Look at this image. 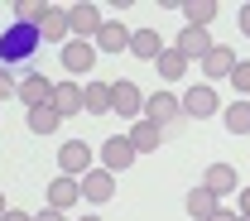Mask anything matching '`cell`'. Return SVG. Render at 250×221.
I'll return each instance as SVG.
<instances>
[{
  "label": "cell",
  "instance_id": "277c9868",
  "mask_svg": "<svg viewBox=\"0 0 250 221\" xmlns=\"http://www.w3.org/2000/svg\"><path fill=\"white\" fill-rule=\"evenodd\" d=\"M135 159L140 154H135L130 135H106V144H101V168H106V173H125Z\"/></svg>",
  "mask_w": 250,
  "mask_h": 221
},
{
  "label": "cell",
  "instance_id": "30bf717a",
  "mask_svg": "<svg viewBox=\"0 0 250 221\" xmlns=\"http://www.w3.org/2000/svg\"><path fill=\"white\" fill-rule=\"evenodd\" d=\"M48 106H53V111H58L62 121H67V116L87 111V96H82V87H77V82L67 77V82H53V101H48Z\"/></svg>",
  "mask_w": 250,
  "mask_h": 221
},
{
  "label": "cell",
  "instance_id": "8992f818",
  "mask_svg": "<svg viewBox=\"0 0 250 221\" xmlns=\"http://www.w3.org/2000/svg\"><path fill=\"white\" fill-rule=\"evenodd\" d=\"M217 92H212V82H197V87H188L183 92V116L188 121H207V116H217Z\"/></svg>",
  "mask_w": 250,
  "mask_h": 221
},
{
  "label": "cell",
  "instance_id": "7c38bea8",
  "mask_svg": "<svg viewBox=\"0 0 250 221\" xmlns=\"http://www.w3.org/2000/svg\"><path fill=\"white\" fill-rule=\"evenodd\" d=\"M77 202H82V178H67V173H62V178L48 183V207H53V212H67V207H77Z\"/></svg>",
  "mask_w": 250,
  "mask_h": 221
},
{
  "label": "cell",
  "instance_id": "ac0fdd59",
  "mask_svg": "<svg viewBox=\"0 0 250 221\" xmlns=\"http://www.w3.org/2000/svg\"><path fill=\"white\" fill-rule=\"evenodd\" d=\"M236 63H241V58H236L226 43H217V48L202 58V72H207V82H217V77H231V72H236Z\"/></svg>",
  "mask_w": 250,
  "mask_h": 221
},
{
  "label": "cell",
  "instance_id": "ba28073f",
  "mask_svg": "<svg viewBox=\"0 0 250 221\" xmlns=\"http://www.w3.org/2000/svg\"><path fill=\"white\" fill-rule=\"evenodd\" d=\"M67 24H72V39H96L106 20H101V10H96V5L82 0V5H67Z\"/></svg>",
  "mask_w": 250,
  "mask_h": 221
},
{
  "label": "cell",
  "instance_id": "d590c367",
  "mask_svg": "<svg viewBox=\"0 0 250 221\" xmlns=\"http://www.w3.org/2000/svg\"><path fill=\"white\" fill-rule=\"evenodd\" d=\"M241 221H250V217H241Z\"/></svg>",
  "mask_w": 250,
  "mask_h": 221
},
{
  "label": "cell",
  "instance_id": "f546056e",
  "mask_svg": "<svg viewBox=\"0 0 250 221\" xmlns=\"http://www.w3.org/2000/svg\"><path fill=\"white\" fill-rule=\"evenodd\" d=\"M34 221H67V212H53V207H48V212H39Z\"/></svg>",
  "mask_w": 250,
  "mask_h": 221
},
{
  "label": "cell",
  "instance_id": "8fae6325",
  "mask_svg": "<svg viewBox=\"0 0 250 221\" xmlns=\"http://www.w3.org/2000/svg\"><path fill=\"white\" fill-rule=\"evenodd\" d=\"M202 188L212 192V197H231V192H241V178H236V168H231V163H212V168H207V173H202Z\"/></svg>",
  "mask_w": 250,
  "mask_h": 221
},
{
  "label": "cell",
  "instance_id": "ffe728a7",
  "mask_svg": "<svg viewBox=\"0 0 250 221\" xmlns=\"http://www.w3.org/2000/svg\"><path fill=\"white\" fill-rule=\"evenodd\" d=\"M130 53H135L140 63H145V58H154V63H159V53H164V39H159L154 29H135V34H130Z\"/></svg>",
  "mask_w": 250,
  "mask_h": 221
},
{
  "label": "cell",
  "instance_id": "7a4b0ae2",
  "mask_svg": "<svg viewBox=\"0 0 250 221\" xmlns=\"http://www.w3.org/2000/svg\"><path fill=\"white\" fill-rule=\"evenodd\" d=\"M145 121H154L164 135H178L183 130V96H173V92L145 96Z\"/></svg>",
  "mask_w": 250,
  "mask_h": 221
},
{
  "label": "cell",
  "instance_id": "44dd1931",
  "mask_svg": "<svg viewBox=\"0 0 250 221\" xmlns=\"http://www.w3.org/2000/svg\"><path fill=\"white\" fill-rule=\"evenodd\" d=\"M183 20L192 29H207L217 20V0H183Z\"/></svg>",
  "mask_w": 250,
  "mask_h": 221
},
{
  "label": "cell",
  "instance_id": "7402d4cb",
  "mask_svg": "<svg viewBox=\"0 0 250 221\" xmlns=\"http://www.w3.org/2000/svg\"><path fill=\"white\" fill-rule=\"evenodd\" d=\"M154 67H159V77H164V82H178V77H183V72H188V58H183V53H178V48H164Z\"/></svg>",
  "mask_w": 250,
  "mask_h": 221
},
{
  "label": "cell",
  "instance_id": "6da1fadb",
  "mask_svg": "<svg viewBox=\"0 0 250 221\" xmlns=\"http://www.w3.org/2000/svg\"><path fill=\"white\" fill-rule=\"evenodd\" d=\"M39 43H43L39 24H5V29H0V67L29 63L34 53H39Z\"/></svg>",
  "mask_w": 250,
  "mask_h": 221
},
{
  "label": "cell",
  "instance_id": "484cf974",
  "mask_svg": "<svg viewBox=\"0 0 250 221\" xmlns=\"http://www.w3.org/2000/svg\"><path fill=\"white\" fill-rule=\"evenodd\" d=\"M48 5L43 0H15V24H43Z\"/></svg>",
  "mask_w": 250,
  "mask_h": 221
},
{
  "label": "cell",
  "instance_id": "3957f363",
  "mask_svg": "<svg viewBox=\"0 0 250 221\" xmlns=\"http://www.w3.org/2000/svg\"><path fill=\"white\" fill-rule=\"evenodd\" d=\"M111 111H121L125 121L135 125V121L145 116V92H140L130 77H116V82H111Z\"/></svg>",
  "mask_w": 250,
  "mask_h": 221
},
{
  "label": "cell",
  "instance_id": "9a60e30c",
  "mask_svg": "<svg viewBox=\"0 0 250 221\" xmlns=\"http://www.w3.org/2000/svg\"><path fill=\"white\" fill-rule=\"evenodd\" d=\"M92 43H96V53H125V48H130V29H125L121 20H106Z\"/></svg>",
  "mask_w": 250,
  "mask_h": 221
},
{
  "label": "cell",
  "instance_id": "603a6c76",
  "mask_svg": "<svg viewBox=\"0 0 250 221\" xmlns=\"http://www.w3.org/2000/svg\"><path fill=\"white\" fill-rule=\"evenodd\" d=\"M82 96H87V111H92V116H106V111H111V82H87Z\"/></svg>",
  "mask_w": 250,
  "mask_h": 221
},
{
  "label": "cell",
  "instance_id": "5b68a950",
  "mask_svg": "<svg viewBox=\"0 0 250 221\" xmlns=\"http://www.w3.org/2000/svg\"><path fill=\"white\" fill-rule=\"evenodd\" d=\"M58 58H62V67H67V77H82V72H92V63H96V43L92 39H67Z\"/></svg>",
  "mask_w": 250,
  "mask_h": 221
},
{
  "label": "cell",
  "instance_id": "d4e9b609",
  "mask_svg": "<svg viewBox=\"0 0 250 221\" xmlns=\"http://www.w3.org/2000/svg\"><path fill=\"white\" fill-rule=\"evenodd\" d=\"M221 121H226V130H231V135H250V101H231Z\"/></svg>",
  "mask_w": 250,
  "mask_h": 221
},
{
  "label": "cell",
  "instance_id": "5bb4252c",
  "mask_svg": "<svg viewBox=\"0 0 250 221\" xmlns=\"http://www.w3.org/2000/svg\"><path fill=\"white\" fill-rule=\"evenodd\" d=\"M173 48H178L188 63H192V58H207L217 43H212V34H207V29H192V24H188V29L178 34V43H173Z\"/></svg>",
  "mask_w": 250,
  "mask_h": 221
},
{
  "label": "cell",
  "instance_id": "d6a6232c",
  "mask_svg": "<svg viewBox=\"0 0 250 221\" xmlns=\"http://www.w3.org/2000/svg\"><path fill=\"white\" fill-rule=\"evenodd\" d=\"M241 34L250 39V5H241Z\"/></svg>",
  "mask_w": 250,
  "mask_h": 221
},
{
  "label": "cell",
  "instance_id": "e575fe53",
  "mask_svg": "<svg viewBox=\"0 0 250 221\" xmlns=\"http://www.w3.org/2000/svg\"><path fill=\"white\" fill-rule=\"evenodd\" d=\"M82 221H101V217H82Z\"/></svg>",
  "mask_w": 250,
  "mask_h": 221
},
{
  "label": "cell",
  "instance_id": "9c48e42d",
  "mask_svg": "<svg viewBox=\"0 0 250 221\" xmlns=\"http://www.w3.org/2000/svg\"><path fill=\"white\" fill-rule=\"evenodd\" d=\"M15 96L24 101V111H34V106H48V101H53V82H48L43 72H24Z\"/></svg>",
  "mask_w": 250,
  "mask_h": 221
},
{
  "label": "cell",
  "instance_id": "e0dca14e",
  "mask_svg": "<svg viewBox=\"0 0 250 221\" xmlns=\"http://www.w3.org/2000/svg\"><path fill=\"white\" fill-rule=\"evenodd\" d=\"M39 34H43V43H67V39H72V24H67V10L48 5V15H43Z\"/></svg>",
  "mask_w": 250,
  "mask_h": 221
},
{
  "label": "cell",
  "instance_id": "2e32d148",
  "mask_svg": "<svg viewBox=\"0 0 250 221\" xmlns=\"http://www.w3.org/2000/svg\"><path fill=\"white\" fill-rule=\"evenodd\" d=\"M130 144H135V154H154L159 144H164V130H159L154 121H145V116H140V121L130 125Z\"/></svg>",
  "mask_w": 250,
  "mask_h": 221
},
{
  "label": "cell",
  "instance_id": "cb8c5ba5",
  "mask_svg": "<svg viewBox=\"0 0 250 221\" xmlns=\"http://www.w3.org/2000/svg\"><path fill=\"white\" fill-rule=\"evenodd\" d=\"M58 125H62V116L53 111V106H34V111H29V130H34V135H53Z\"/></svg>",
  "mask_w": 250,
  "mask_h": 221
},
{
  "label": "cell",
  "instance_id": "4fadbf2b",
  "mask_svg": "<svg viewBox=\"0 0 250 221\" xmlns=\"http://www.w3.org/2000/svg\"><path fill=\"white\" fill-rule=\"evenodd\" d=\"M82 197H87L92 207H106V202L116 197V178H111L106 168H96V173H87V178H82Z\"/></svg>",
  "mask_w": 250,
  "mask_h": 221
},
{
  "label": "cell",
  "instance_id": "f1b7e54d",
  "mask_svg": "<svg viewBox=\"0 0 250 221\" xmlns=\"http://www.w3.org/2000/svg\"><path fill=\"white\" fill-rule=\"evenodd\" d=\"M236 202H241L236 212H241V217H250V188H241V192H236Z\"/></svg>",
  "mask_w": 250,
  "mask_h": 221
},
{
  "label": "cell",
  "instance_id": "4316f807",
  "mask_svg": "<svg viewBox=\"0 0 250 221\" xmlns=\"http://www.w3.org/2000/svg\"><path fill=\"white\" fill-rule=\"evenodd\" d=\"M231 87L241 92V101H250V58H241V63H236V72H231Z\"/></svg>",
  "mask_w": 250,
  "mask_h": 221
},
{
  "label": "cell",
  "instance_id": "d6986e66",
  "mask_svg": "<svg viewBox=\"0 0 250 221\" xmlns=\"http://www.w3.org/2000/svg\"><path fill=\"white\" fill-rule=\"evenodd\" d=\"M217 207H221V202H217L207 188H192V192L183 197V212H188V217H197V221H212V217H217Z\"/></svg>",
  "mask_w": 250,
  "mask_h": 221
},
{
  "label": "cell",
  "instance_id": "836d02e7",
  "mask_svg": "<svg viewBox=\"0 0 250 221\" xmlns=\"http://www.w3.org/2000/svg\"><path fill=\"white\" fill-rule=\"evenodd\" d=\"M5 212H10V202H5V192H0V217H5Z\"/></svg>",
  "mask_w": 250,
  "mask_h": 221
},
{
  "label": "cell",
  "instance_id": "52a82bcc",
  "mask_svg": "<svg viewBox=\"0 0 250 221\" xmlns=\"http://www.w3.org/2000/svg\"><path fill=\"white\" fill-rule=\"evenodd\" d=\"M58 168L67 178H87V173H92V149H87L82 140H67L58 149Z\"/></svg>",
  "mask_w": 250,
  "mask_h": 221
},
{
  "label": "cell",
  "instance_id": "1f68e13d",
  "mask_svg": "<svg viewBox=\"0 0 250 221\" xmlns=\"http://www.w3.org/2000/svg\"><path fill=\"white\" fill-rule=\"evenodd\" d=\"M212 221H241V212H226V207H217V217Z\"/></svg>",
  "mask_w": 250,
  "mask_h": 221
},
{
  "label": "cell",
  "instance_id": "4dcf8cb0",
  "mask_svg": "<svg viewBox=\"0 0 250 221\" xmlns=\"http://www.w3.org/2000/svg\"><path fill=\"white\" fill-rule=\"evenodd\" d=\"M0 221H34V217H29V212H15V207H10V212H5Z\"/></svg>",
  "mask_w": 250,
  "mask_h": 221
},
{
  "label": "cell",
  "instance_id": "83f0119b",
  "mask_svg": "<svg viewBox=\"0 0 250 221\" xmlns=\"http://www.w3.org/2000/svg\"><path fill=\"white\" fill-rule=\"evenodd\" d=\"M15 92H20L15 72H10V67H0V101H5V96H15Z\"/></svg>",
  "mask_w": 250,
  "mask_h": 221
}]
</instances>
